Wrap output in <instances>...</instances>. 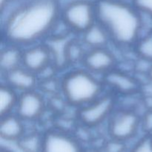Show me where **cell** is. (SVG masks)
Here are the masks:
<instances>
[{
  "label": "cell",
  "instance_id": "obj_7",
  "mask_svg": "<svg viewBox=\"0 0 152 152\" xmlns=\"http://www.w3.org/2000/svg\"><path fill=\"white\" fill-rule=\"evenodd\" d=\"M80 141L62 130H48L44 133L41 152H84Z\"/></svg>",
  "mask_w": 152,
  "mask_h": 152
},
{
  "label": "cell",
  "instance_id": "obj_23",
  "mask_svg": "<svg viewBox=\"0 0 152 152\" xmlns=\"http://www.w3.org/2000/svg\"><path fill=\"white\" fill-rule=\"evenodd\" d=\"M141 127L146 134L152 135V108H149L141 118Z\"/></svg>",
  "mask_w": 152,
  "mask_h": 152
},
{
  "label": "cell",
  "instance_id": "obj_28",
  "mask_svg": "<svg viewBox=\"0 0 152 152\" xmlns=\"http://www.w3.org/2000/svg\"><path fill=\"white\" fill-rule=\"evenodd\" d=\"M117 1H126L127 0H117Z\"/></svg>",
  "mask_w": 152,
  "mask_h": 152
},
{
  "label": "cell",
  "instance_id": "obj_15",
  "mask_svg": "<svg viewBox=\"0 0 152 152\" xmlns=\"http://www.w3.org/2000/svg\"><path fill=\"white\" fill-rule=\"evenodd\" d=\"M1 49L0 53V69L5 74L18 67L22 66V50L15 45L10 44Z\"/></svg>",
  "mask_w": 152,
  "mask_h": 152
},
{
  "label": "cell",
  "instance_id": "obj_17",
  "mask_svg": "<svg viewBox=\"0 0 152 152\" xmlns=\"http://www.w3.org/2000/svg\"><path fill=\"white\" fill-rule=\"evenodd\" d=\"M44 134L34 132L25 133L16 142L23 152H41L43 145Z\"/></svg>",
  "mask_w": 152,
  "mask_h": 152
},
{
  "label": "cell",
  "instance_id": "obj_14",
  "mask_svg": "<svg viewBox=\"0 0 152 152\" xmlns=\"http://www.w3.org/2000/svg\"><path fill=\"white\" fill-rule=\"evenodd\" d=\"M111 40L106 30L96 21L83 34V42L89 49L105 48Z\"/></svg>",
  "mask_w": 152,
  "mask_h": 152
},
{
  "label": "cell",
  "instance_id": "obj_4",
  "mask_svg": "<svg viewBox=\"0 0 152 152\" xmlns=\"http://www.w3.org/2000/svg\"><path fill=\"white\" fill-rule=\"evenodd\" d=\"M61 19L73 32L83 34L96 22V2L73 0L61 10Z\"/></svg>",
  "mask_w": 152,
  "mask_h": 152
},
{
  "label": "cell",
  "instance_id": "obj_2",
  "mask_svg": "<svg viewBox=\"0 0 152 152\" xmlns=\"http://www.w3.org/2000/svg\"><path fill=\"white\" fill-rule=\"evenodd\" d=\"M96 21L106 30L111 41L121 46L135 44L142 28L141 13L126 1L97 0Z\"/></svg>",
  "mask_w": 152,
  "mask_h": 152
},
{
  "label": "cell",
  "instance_id": "obj_27",
  "mask_svg": "<svg viewBox=\"0 0 152 152\" xmlns=\"http://www.w3.org/2000/svg\"><path fill=\"white\" fill-rule=\"evenodd\" d=\"M1 152H10V151H8L7 149H5V148H1Z\"/></svg>",
  "mask_w": 152,
  "mask_h": 152
},
{
  "label": "cell",
  "instance_id": "obj_22",
  "mask_svg": "<svg viewBox=\"0 0 152 152\" xmlns=\"http://www.w3.org/2000/svg\"><path fill=\"white\" fill-rule=\"evenodd\" d=\"M132 4L141 14L152 17V0H132Z\"/></svg>",
  "mask_w": 152,
  "mask_h": 152
},
{
  "label": "cell",
  "instance_id": "obj_18",
  "mask_svg": "<svg viewBox=\"0 0 152 152\" xmlns=\"http://www.w3.org/2000/svg\"><path fill=\"white\" fill-rule=\"evenodd\" d=\"M136 44V52L140 59L152 63V31L138 39Z\"/></svg>",
  "mask_w": 152,
  "mask_h": 152
},
{
  "label": "cell",
  "instance_id": "obj_24",
  "mask_svg": "<svg viewBox=\"0 0 152 152\" xmlns=\"http://www.w3.org/2000/svg\"><path fill=\"white\" fill-rule=\"evenodd\" d=\"M13 1L14 0H0V8H1V11L4 10V8H7V6Z\"/></svg>",
  "mask_w": 152,
  "mask_h": 152
},
{
  "label": "cell",
  "instance_id": "obj_19",
  "mask_svg": "<svg viewBox=\"0 0 152 152\" xmlns=\"http://www.w3.org/2000/svg\"><path fill=\"white\" fill-rule=\"evenodd\" d=\"M86 52L84 51L83 45L77 41L70 40L68 41L66 46V59L67 62H78L80 60L83 62V59L86 55Z\"/></svg>",
  "mask_w": 152,
  "mask_h": 152
},
{
  "label": "cell",
  "instance_id": "obj_13",
  "mask_svg": "<svg viewBox=\"0 0 152 152\" xmlns=\"http://www.w3.org/2000/svg\"><path fill=\"white\" fill-rule=\"evenodd\" d=\"M0 137L7 141H17L25 133L23 120L17 114H10L0 117Z\"/></svg>",
  "mask_w": 152,
  "mask_h": 152
},
{
  "label": "cell",
  "instance_id": "obj_25",
  "mask_svg": "<svg viewBox=\"0 0 152 152\" xmlns=\"http://www.w3.org/2000/svg\"><path fill=\"white\" fill-rule=\"evenodd\" d=\"M84 152H103L100 150L96 149V148H88V149H85Z\"/></svg>",
  "mask_w": 152,
  "mask_h": 152
},
{
  "label": "cell",
  "instance_id": "obj_8",
  "mask_svg": "<svg viewBox=\"0 0 152 152\" xmlns=\"http://www.w3.org/2000/svg\"><path fill=\"white\" fill-rule=\"evenodd\" d=\"M45 109L43 96L35 90L22 92L19 95L16 114L24 121H34L42 116Z\"/></svg>",
  "mask_w": 152,
  "mask_h": 152
},
{
  "label": "cell",
  "instance_id": "obj_26",
  "mask_svg": "<svg viewBox=\"0 0 152 152\" xmlns=\"http://www.w3.org/2000/svg\"><path fill=\"white\" fill-rule=\"evenodd\" d=\"M148 77H149L150 81H151L152 83V65H151V67H150L149 70H148Z\"/></svg>",
  "mask_w": 152,
  "mask_h": 152
},
{
  "label": "cell",
  "instance_id": "obj_6",
  "mask_svg": "<svg viewBox=\"0 0 152 152\" xmlns=\"http://www.w3.org/2000/svg\"><path fill=\"white\" fill-rule=\"evenodd\" d=\"M141 126V117L131 109L114 111L110 117L108 132L110 137L126 142L136 135Z\"/></svg>",
  "mask_w": 152,
  "mask_h": 152
},
{
  "label": "cell",
  "instance_id": "obj_16",
  "mask_svg": "<svg viewBox=\"0 0 152 152\" xmlns=\"http://www.w3.org/2000/svg\"><path fill=\"white\" fill-rule=\"evenodd\" d=\"M19 95L16 91L12 88L6 83L0 86V117L12 114L13 109H16Z\"/></svg>",
  "mask_w": 152,
  "mask_h": 152
},
{
  "label": "cell",
  "instance_id": "obj_1",
  "mask_svg": "<svg viewBox=\"0 0 152 152\" xmlns=\"http://www.w3.org/2000/svg\"><path fill=\"white\" fill-rule=\"evenodd\" d=\"M61 10L59 0H27L7 15L3 35L19 47L37 44L54 29Z\"/></svg>",
  "mask_w": 152,
  "mask_h": 152
},
{
  "label": "cell",
  "instance_id": "obj_10",
  "mask_svg": "<svg viewBox=\"0 0 152 152\" xmlns=\"http://www.w3.org/2000/svg\"><path fill=\"white\" fill-rule=\"evenodd\" d=\"M84 68L92 74H105L114 68L116 59L111 50L105 48H91L83 59Z\"/></svg>",
  "mask_w": 152,
  "mask_h": 152
},
{
  "label": "cell",
  "instance_id": "obj_20",
  "mask_svg": "<svg viewBox=\"0 0 152 152\" xmlns=\"http://www.w3.org/2000/svg\"><path fill=\"white\" fill-rule=\"evenodd\" d=\"M130 152H152V135L145 134L136 142Z\"/></svg>",
  "mask_w": 152,
  "mask_h": 152
},
{
  "label": "cell",
  "instance_id": "obj_5",
  "mask_svg": "<svg viewBox=\"0 0 152 152\" xmlns=\"http://www.w3.org/2000/svg\"><path fill=\"white\" fill-rule=\"evenodd\" d=\"M115 105L116 99L112 94H102L87 105L79 108L77 117L84 126L96 127L112 115Z\"/></svg>",
  "mask_w": 152,
  "mask_h": 152
},
{
  "label": "cell",
  "instance_id": "obj_21",
  "mask_svg": "<svg viewBox=\"0 0 152 152\" xmlns=\"http://www.w3.org/2000/svg\"><path fill=\"white\" fill-rule=\"evenodd\" d=\"M126 150V142L110 137V140L104 145L103 152H124Z\"/></svg>",
  "mask_w": 152,
  "mask_h": 152
},
{
  "label": "cell",
  "instance_id": "obj_3",
  "mask_svg": "<svg viewBox=\"0 0 152 152\" xmlns=\"http://www.w3.org/2000/svg\"><path fill=\"white\" fill-rule=\"evenodd\" d=\"M102 83L86 68L76 69L64 76L61 91L70 105L81 108L102 95Z\"/></svg>",
  "mask_w": 152,
  "mask_h": 152
},
{
  "label": "cell",
  "instance_id": "obj_12",
  "mask_svg": "<svg viewBox=\"0 0 152 152\" xmlns=\"http://www.w3.org/2000/svg\"><path fill=\"white\" fill-rule=\"evenodd\" d=\"M5 83L21 93L35 90L37 84V74L22 66L18 67L10 72L4 74Z\"/></svg>",
  "mask_w": 152,
  "mask_h": 152
},
{
  "label": "cell",
  "instance_id": "obj_11",
  "mask_svg": "<svg viewBox=\"0 0 152 152\" xmlns=\"http://www.w3.org/2000/svg\"><path fill=\"white\" fill-rule=\"evenodd\" d=\"M102 83L122 94H133L140 88L139 83L134 77L114 68L104 74Z\"/></svg>",
  "mask_w": 152,
  "mask_h": 152
},
{
  "label": "cell",
  "instance_id": "obj_9",
  "mask_svg": "<svg viewBox=\"0 0 152 152\" xmlns=\"http://www.w3.org/2000/svg\"><path fill=\"white\" fill-rule=\"evenodd\" d=\"M52 62L53 56L48 45L37 43L22 50V65L37 75L50 66Z\"/></svg>",
  "mask_w": 152,
  "mask_h": 152
}]
</instances>
